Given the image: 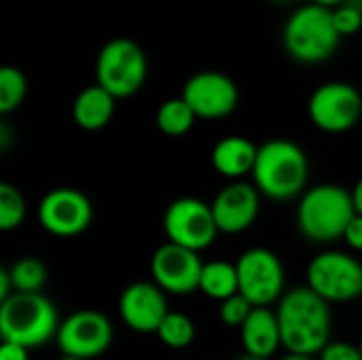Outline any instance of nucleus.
Listing matches in <instances>:
<instances>
[{
	"label": "nucleus",
	"mask_w": 362,
	"mask_h": 360,
	"mask_svg": "<svg viewBox=\"0 0 362 360\" xmlns=\"http://www.w3.org/2000/svg\"><path fill=\"white\" fill-rule=\"evenodd\" d=\"M170 312L168 295L155 282H132L119 297V314L123 325L142 335L157 333Z\"/></svg>",
	"instance_id": "15"
},
{
	"label": "nucleus",
	"mask_w": 362,
	"mask_h": 360,
	"mask_svg": "<svg viewBox=\"0 0 362 360\" xmlns=\"http://www.w3.org/2000/svg\"><path fill=\"white\" fill-rule=\"evenodd\" d=\"M320 360H362L361 346H354L350 342H331L320 354Z\"/></svg>",
	"instance_id": "28"
},
{
	"label": "nucleus",
	"mask_w": 362,
	"mask_h": 360,
	"mask_svg": "<svg viewBox=\"0 0 362 360\" xmlns=\"http://www.w3.org/2000/svg\"><path fill=\"white\" fill-rule=\"evenodd\" d=\"M195 323L182 312H170L157 329L159 342L170 350H185L195 342Z\"/></svg>",
	"instance_id": "22"
},
{
	"label": "nucleus",
	"mask_w": 362,
	"mask_h": 360,
	"mask_svg": "<svg viewBox=\"0 0 362 360\" xmlns=\"http://www.w3.org/2000/svg\"><path fill=\"white\" fill-rule=\"evenodd\" d=\"M146 55L132 38L108 40L95 59V83L117 100L136 95L146 81Z\"/></svg>",
	"instance_id": "6"
},
{
	"label": "nucleus",
	"mask_w": 362,
	"mask_h": 360,
	"mask_svg": "<svg viewBox=\"0 0 362 360\" xmlns=\"http://www.w3.org/2000/svg\"><path fill=\"white\" fill-rule=\"evenodd\" d=\"M310 178L308 153L293 140L274 138L259 146L252 185L274 202H288L305 193Z\"/></svg>",
	"instance_id": "2"
},
{
	"label": "nucleus",
	"mask_w": 362,
	"mask_h": 360,
	"mask_svg": "<svg viewBox=\"0 0 362 360\" xmlns=\"http://www.w3.org/2000/svg\"><path fill=\"white\" fill-rule=\"evenodd\" d=\"M350 193H352V202H354L356 214H361L362 216V176L356 180V185H354V189H352Z\"/></svg>",
	"instance_id": "32"
},
{
	"label": "nucleus",
	"mask_w": 362,
	"mask_h": 360,
	"mask_svg": "<svg viewBox=\"0 0 362 360\" xmlns=\"http://www.w3.org/2000/svg\"><path fill=\"white\" fill-rule=\"evenodd\" d=\"M259 155V146L244 138V136H227L223 140H218L212 149V168L233 180H242L246 174H252L255 170V161Z\"/></svg>",
	"instance_id": "18"
},
{
	"label": "nucleus",
	"mask_w": 362,
	"mask_h": 360,
	"mask_svg": "<svg viewBox=\"0 0 362 360\" xmlns=\"http://www.w3.org/2000/svg\"><path fill=\"white\" fill-rule=\"evenodd\" d=\"M356 216L352 193L339 185H316L299 197L297 227L314 244L344 240L350 221Z\"/></svg>",
	"instance_id": "3"
},
{
	"label": "nucleus",
	"mask_w": 362,
	"mask_h": 360,
	"mask_svg": "<svg viewBox=\"0 0 362 360\" xmlns=\"http://www.w3.org/2000/svg\"><path fill=\"white\" fill-rule=\"evenodd\" d=\"M310 121L327 134L350 132L362 115L361 91L344 81L320 85L308 102Z\"/></svg>",
	"instance_id": "10"
},
{
	"label": "nucleus",
	"mask_w": 362,
	"mask_h": 360,
	"mask_svg": "<svg viewBox=\"0 0 362 360\" xmlns=\"http://www.w3.org/2000/svg\"><path fill=\"white\" fill-rule=\"evenodd\" d=\"M28 348L17 346V344H6L2 342L0 346V360H30L28 359Z\"/></svg>",
	"instance_id": "30"
},
{
	"label": "nucleus",
	"mask_w": 362,
	"mask_h": 360,
	"mask_svg": "<svg viewBox=\"0 0 362 360\" xmlns=\"http://www.w3.org/2000/svg\"><path fill=\"white\" fill-rule=\"evenodd\" d=\"M199 291L206 297H210V299H214L218 303L233 297V295H238L240 293V280H238L235 263H229V261L204 263Z\"/></svg>",
	"instance_id": "20"
},
{
	"label": "nucleus",
	"mask_w": 362,
	"mask_h": 360,
	"mask_svg": "<svg viewBox=\"0 0 362 360\" xmlns=\"http://www.w3.org/2000/svg\"><path fill=\"white\" fill-rule=\"evenodd\" d=\"M15 293H40L47 284V265L36 257H23L8 267Z\"/></svg>",
	"instance_id": "23"
},
{
	"label": "nucleus",
	"mask_w": 362,
	"mask_h": 360,
	"mask_svg": "<svg viewBox=\"0 0 362 360\" xmlns=\"http://www.w3.org/2000/svg\"><path fill=\"white\" fill-rule=\"evenodd\" d=\"M163 231L168 242L193 252L210 248L221 233L212 214V206L197 197L174 199L163 214Z\"/></svg>",
	"instance_id": "9"
},
{
	"label": "nucleus",
	"mask_w": 362,
	"mask_h": 360,
	"mask_svg": "<svg viewBox=\"0 0 362 360\" xmlns=\"http://www.w3.org/2000/svg\"><path fill=\"white\" fill-rule=\"evenodd\" d=\"M255 306L244 297V295H233L225 301H221V308H218V318L223 320L225 327L229 329H242L244 323L248 320V316L252 314Z\"/></svg>",
	"instance_id": "26"
},
{
	"label": "nucleus",
	"mask_w": 362,
	"mask_h": 360,
	"mask_svg": "<svg viewBox=\"0 0 362 360\" xmlns=\"http://www.w3.org/2000/svg\"><path fill=\"white\" fill-rule=\"evenodd\" d=\"M282 360H320L318 356H310V354H291L286 352V356Z\"/></svg>",
	"instance_id": "35"
},
{
	"label": "nucleus",
	"mask_w": 362,
	"mask_h": 360,
	"mask_svg": "<svg viewBox=\"0 0 362 360\" xmlns=\"http://www.w3.org/2000/svg\"><path fill=\"white\" fill-rule=\"evenodd\" d=\"M11 146V127L6 123H0V151H8Z\"/></svg>",
	"instance_id": "33"
},
{
	"label": "nucleus",
	"mask_w": 362,
	"mask_h": 360,
	"mask_svg": "<svg viewBox=\"0 0 362 360\" xmlns=\"http://www.w3.org/2000/svg\"><path fill=\"white\" fill-rule=\"evenodd\" d=\"M28 81L23 72L15 66L0 68V115H8L17 110L25 98Z\"/></svg>",
	"instance_id": "24"
},
{
	"label": "nucleus",
	"mask_w": 362,
	"mask_h": 360,
	"mask_svg": "<svg viewBox=\"0 0 362 360\" xmlns=\"http://www.w3.org/2000/svg\"><path fill=\"white\" fill-rule=\"evenodd\" d=\"M274 2H278V4H291V2H295V0H274Z\"/></svg>",
	"instance_id": "38"
},
{
	"label": "nucleus",
	"mask_w": 362,
	"mask_h": 360,
	"mask_svg": "<svg viewBox=\"0 0 362 360\" xmlns=\"http://www.w3.org/2000/svg\"><path fill=\"white\" fill-rule=\"evenodd\" d=\"M59 316L42 293H15L0 303V337L28 350L40 348L57 335Z\"/></svg>",
	"instance_id": "4"
},
{
	"label": "nucleus",
	"mask_w": 362,
	"mask_h": 360,
	"mask_svg": "<svg viewBox=\"0 0 362 360\" xmlns=\"http://www.w3.org/2000/svg\"><path fill=\"white\" fill-rule=\"evenodd\" d=\"M331 303L310 286H295L276 306L282 348L291 354L318 356L331 344Z\"/></svg>",
	"instance_id": "1"
},
{
	"label": "nucleus",
	"mask_w": 362,
	"mask_h": 360,
	"mask_svg": "<svg viewBox=\"0 0 362 360\" xmlns=\"http://www.w3.org/2000/svg\"><path fill=\"white\" fill-rule=\"evenodd\" d=\"M344 240H346V244H348L352 250L362 252V216L361 214H356V216L350 221V225H348V229H346V233H344Z\"/></svg>",
	"instance_id": "29"
},
{
	"label": "nucleus",
	"mask_w": 362,
	"mask_h": 360,
	"mask_svg": "<svg viewBox=\"0 0 362 360\" xmlns=\"http://www.w3.org/2000/svg\"><path fill=\"white\" fill-rule=\"evenodd\" d=\"M195 121H197L195 112L182 98L165 100L157 110V127L161 134H165L170 138L189 134L193 129Z\"/></svg>",
	"instance_id": "21"
},
{
	"label": "nucleus",
	"mask_w": 362,
	"mask_h": 360,
	"mask_svg": "<svg viewBox=\"0 0 362 360\" xmlns=\"http://www.w3.org/2000/svg\"><path fill=\"white\" fill-rule=\"evenodd\" d=\"M339 32L333 21V8L303 4L291 13L282 30L286 53L301 64L327 62L339 47Z\"/></svg>",
	"instance_id": "5"
},
{
	"label": "nucleus",
	"mask_w": 362,
	"mask_h": 360,
	"mask_svg": "<svg viewBox=\"0 0 362 360\" xmlns=\"http://www.w3.org/2000/svg\"><path fill=\"white\" fill-rule=\"evenodd\" d=\"M115 106H117V98L95 83V85L85 87L74 98L72 117L81 129L98 132L110 123V119L115 115Z\"/></svg>",
	"instance_id": "19"
},
{
	"label": "nucleus",
	"mask_w": 362,
	"mask_h": 360,
	"mask_svg": "<svg viewBox=\"0 0 362 360\" xmlns=\"http://www.w3.org/2000/svg\"><path fill=\"white\" fill-rule=\"evenodd\" d=\"M59 360H85V359H74V356H62Z\"/></svg>",
	"instance_id": "39"
},
{
	"label": "nucleus",
	"mask_w": 362,
	"mask_h": 360,
	"mask_svg": "<svg viewBox=\"0 0 362 360\" xmlns=\"http://www.w3.org/2000/svg\"><path fill=\"white\" fill-rule=\"evenodd\" d=\"M204 263L199 252L182 248L178 244L165 242L159 246L151 259V276L153 282L165 295H191L199 291Z\"/></svg>",
	"instance_id": "14"
},
{
	"label": "nucleus",
	"mask_w": 362,
	"mask_h": 360,
	"mask_svg": "<svg viewBox=\"0 0 362 360\" xmlns=\"http://www.w3.org/2000/svg\"><path fill=\"white\" fill-rule=\"evenodd\" d=\"M358 346H361V352H362V339H361V342H358Z\"/></svg>",
	"instance_id": "40"
},
{
	"label": "nucleus",
	"mask_w": 362,
	"mask_h": 360,
	"mask_svg": "<svg viewBox=\"0 0 362 360\" xmlns=\"http://www.w3.org/2000/svg\"><path fill=\"white\" fill-rule=\"evenodd\" d=\"M314 4H320V6H327V8H337L339 4H344L346 0H312Z\"/></svg>",
	"instance_id": "34"
},
{
	"label": "nucleus",
	"mask_w": 362,
	"mask_h": 360,
	"mask_svg": "<svg viewBox=\"0 0 362 360\" xmlns=\"http://www.w3.org/2000/svg\"><path fill=\"white\" fill-rule=\"evenodd\" d=\"M235 360H269V359H259V356H252V354H246V352H244L242 356H238Z\"/></svg>",
	"instance_id": "36"
},
{
	"label": "nucleus",
	"mask_w": 362,
	"mask_h": 360,
	"mask_svg": "<svg viewBox=\"0 0 362 360\" xmlns=\"http://www.w3.org/2000/svg\"><path fill=\"white\" fill-rule=\"evenodd\" d=\"M180 98L191 106L197 119L216 121L229 117L238 108L240 89L231 76L216 70H204L185 83Z\"/></svg>",
	"instance_id": "13"
},
{
	"label": "nucleus",
	"mask_w": 362,
	"mask_h": 360,
	"mask_svg": "<svg viewBox=\"0 0 362 360\" xmlns=\"http://www.w3.org/2000/svg\"><path fill=\"white\" fill-rule=\"evenodd\" d=\"M333 21H335V28L339 32V36H352L356 34L362 28V13L350 4L348 0L344 4H339L337 8H333Z\"/></svg>",
	"instance_id": "27"
},
{
	"label": "nucleus",
	"mask_w": 362,
	"mask_h": 360,
	"mask_svg": "<svg viewBox=\"0 0 362 360\" xmlns=\"http://www.w3.org/2000/svg\"><path fill=\"white\" fill-rule=\"evenodd\" d=\"M115 331L106 314L98 310H76L59 323L55 342L64 356L98 359L112 344Z\"/></svg>",
	"instance_id": "11"
},
{
	"label": "nucleus",
	"mask_w": 362,
	"mask_h": 360,
	"mask_svg": "<svg viewBox=\"0 0 362 360\" xmlns=\"http://www.w3.org/2000/svg\"><path fill=\"white\" fill-rule=\"evenodd\" d=\"M210 206L218 231L238 236L255 225L261 210V193L252 182L233 180L216 193Z\"/></svg>",
	"instance_id": "16"
},
{
	"label": "nucleus",
	"mask_w": 362,
	"mask_h": 360,
	"mask_svg": "<svg viewBox=\"0 0 362 360\" xmlns=\"http://www.w3.org/2000/svg\"><path fill=\"white\" fill-rule=\"evenodd\" d=\"M11 295H15V286H13L8 267H2V269H0V303L6 301Z\"/></svg>",
	"instance_id": "31"
},
{
	"label": "nucleus",
	"mask_w": 362,
	"mask_h": 360,
	"mask_svg": "<svg viewBox=\"0 0 362 360\" xmlns=\"http://www.w3.org/2000/svg\"><path fill=\"white\" fill-rule=\"evenodd\" d=\"M93 219L89 197L74 187H57L45 193L38 204L40 227L55 238L81 236Z\"/></svg>",
	"instance_id": "12"
},
{
	"label": "nucleus",
	"mask_w": 362,
	"mask_h": 360,
	"mask_svg": "<svg viewBox=\"0 0 362 360\" xmlns=\"http://www.w3.org/2000/svg\"><path fill=\"white\" fill-rule=\"evenodd\" d=\"M240 295H244L255 308H269L278 303L286 293V274L280 257L263 246L248 248L240 255L238 263Z\"/></svg>",
	"instance_id": "8"
},
{
	"label": "nucleus",
	"mask_w": 362,
	"mask_h": 360,
	"mask_svg": "<svg viewBox=\"0 0 362 360\" xmlns=\"http://www.w3.org/2000/svg\"><path fill=\"white\" fill-rule=\"evenodd\" d=\"M25 199L17 187L11 182H0V229L13 231L25 221Z\"/></svg>",
	"instance_id": "25"
},
{
	"label": "nucleus",
	"mask_w": 362,
	"mask_h": 360,
	"mask_svg": "<svg viewBox=\"0 0 362 360\" xmlns=\"http://www.w3.org/2000/svg\"><path fill=\"white\" fill-rule=\"evenodd\" d=\"M242 346L246 354L259 359H272L282 346L280 323L276 310L272 308H255L244 327L240 329Z\"/></svg>",
	"instance_id": "17"
},
{
	"label": "nucleus",
	"mask_w": 362,
	"mask_h": 360,
	"mask_svg": "<svg viewBox=\"0 0 362 360\" xmlns=\"http://www.w3.org/2000/svg\"><path fill=\"white\" fill-rule=\"evenodd\" d=\"M348 2H350V4H354V6H356V8L362 13V0H348Z\"/></svg>",
	"instance_id": "37"
},
{
	"label": "nucleus",
	"mask_w": 362,
	"mask_h": 360,
	"mask_svg": "<svg viewBox=\"0 0 362 360\" xmlns=\"http://www.w3.org/2000/svg\"><path fill=\"white\" fill-rule=\"evenodd\" d=\"M308 284L327 303H350L362 297V263L341 250H325L308 265Z\"/></svg>",
	"instance_id": "7"
}]
</instances>
